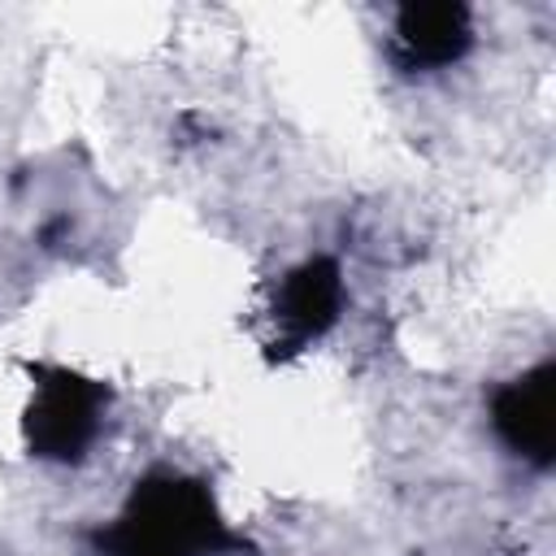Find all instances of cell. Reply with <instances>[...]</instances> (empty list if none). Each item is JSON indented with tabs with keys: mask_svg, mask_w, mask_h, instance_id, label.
<instances>
[{
	"mask_svg": "<svg viewBox=\"0 0 556 556\" xmlns=\"http://www.w3.org/2000/svg\"><path fill=\"white\" fill-rule=\"evenodd\" d=\"M491 430L517 460L534 469H552L556 460V361L552 356L491 391Z\"/></svg>",
	"mask_w": 556,
	"mask_h": 556,
	"instance_id": "cell-4",
	"label": "cell"
},
{
	"mask_svg": "<svg viewBox=\"0 0 556 556\" xmlns=\"http://www.w3.org/2000/svg\"><path fill=\"white\" fill-rule=\"evenodd\" d=\"M473 48V13L460 0H413L395 9L391 61L404 74H434Z\"/></svg>",
	"mask_w": 556,
	"mask_h": 556,
	"instance_id": "cell-5",
	"label": "cell"
},
{
	"mask_svg": "<svg viewBox=\"0 0 556 556\" xmlns=\"http://www.w3.org/2000/svg\"><path fill=\"white\" fill-rule=\"evenodd\" d=\"M65 230H70V217H52V222L39 226V243H43V248H56V239H61Z\"/></svg>",
	"mask_w": 556,
	"mask_h": 556,
	"instance_id": "cell-6",
	"label": "cell"
},
{
	"mask_svg": "<svg viewBox=\"0 0 556 556\" xmlns=\"http://www.w3.org/2000/svg\"><path fill=\"white\" fill-rule=\"evenodd\" d=\"M91 556H256V543L230 530L204 478L148 469L135 478L122 513L87 530Z\"/></svg>",
	"mask_w": 556,
	"mask_h": 556,
	"instance_id": "cell-1",
	"label": "cell"
},
{
	"mask_svg": "<svg viewBox=\"0 0 556 556\" xmlns=\"http://www.w3.org/2000/svg\"><path fill=\"white\" fill-rule=\"evenodd\" d=\"M348 304V287H343V265L326 252L300 261L295 269H287L274 287L269 300V339H265V361L282 365L295 361L304 348H313L317 339H326Z\"/></svg>",
	"mask_w": 556,
	"mask_h": 556,
	"instance_id": "cell-3",
	"label": "cell"
},
{
	"mask_svg": "<svg viewBox=\"0 0 556 556\" xmlns=\"http://www.w3.org/2000/svg\"><path fill=\"white\" fill-rule=\"evenodd\" d=\"M22 369L30 378V400L22 408L26 456L52 465H83L104 430L113 387L56 361H22Z\"/></svg>",
	"mask_w": 556,
	"mask_h": 556,
	"instance_id": "cell-2",
	"label": "cell"
}]
</instances>
